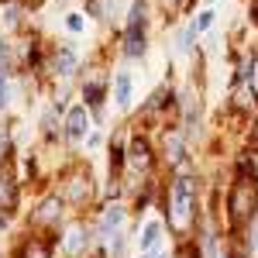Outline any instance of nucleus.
Wrapping results in <instances>:
<instances>
[{
	"label": "nucleus",
	"instance_id": "obj_1",
	"mask_svg": "<svg viewBox=\"0 0 258 258\" xmlns=\"http://www.w3.org/2000/svg\"><path fill=\"white\" fill-rule=\"evenodd\" d=\"M193 200H197V182L186 172H179L176 186H172V207H169L176 231H189V224H193Z\"/></svg>",
	"mask_w": 258,
	"mask_h": 258
},
{
	"label": "nucleus",
	"instance_id": "obj_9",
	"mask_svg": "<svg viewBox=\"0 0 258 258\" xmlns=\"http://www.w3.org/2000/svg\"><path fill=\"white\" fill-rule=\"evenodd\" d=\"M59 217H62V200H59V197L41 200V207H38V214H35V220H59Z\"/></svg>",
	"mask_w": 258,
	"mask_h": 258
},
{
	"label": "nucleus",
	"instance_id": "obj_30",
	"mask_svg": "<svg viewBox=\"0 0 258 258\" xmlns=\"http://www.w3.org/2000/svg\"><path fill=\"white\" fill-rule=\"evenodd\" d=\"M59 4H62V0H59Z\"/></svg>",
	"mask_w": 258,
	"mask_h": 258
},
{
	"label": "nucleus",
	"instance_id": "obj_29",
	"mask_svg": "<svg viewBox=\"0 0 258 258\" xmlns=\"http://www.w3.org/2000/svg\"><path fill=\"white\" fill-rule=\"evenodd\" d=\"M165 4H172V7H176V4H179V0H165Z\"/></svg>",
	"mask_w": 258,
	"mask_h": 258
},
{
	"label": "nucleus",
	"instance_id": "obj_2",
	"mask_svg": "<svg viewBox=\"0 0 258 258\" xmlns=\"http://www.w3.org/2000/svg\"><path fill=\"white\" fill-rule=\"evenodd\" d=\"M227 210H231V224L234 227H244L248 220H255L258 214V193L251 179H238L234 189H231V200H227Z\"/></svg>",
	"mask_w": 258,
	"mask_h": 258
},
{
	"label": "nucleus",
	"instance_id": "obj_28",
	"mask_svg": "<svg viewBox=\"0 0 258 258\" xmlns=\"http://www.w3.org/2000/svg\"><path fill=\"white\" fill-rule=\"evenodd\" d=\"M31 258H45V255H41V251H35V255H31Z\"/></svg>",
	"mask_w": 258,
	"mask_h": 258
},
{
	"label": "nucleus",
	"instance_id": "obj_20",
	"mask_svg": "<svg viewBox=\"0 0 258 258\" xmlns=\"http://www.w3.org/2000/svg\"><path fill=\"white\" fill-rule=\"evenodd\" d=\"M120 165H124V148L114 145V148H110V169H120Z\"/></svg>",
	"mask_w": 258,
	"mask_h": 258
},
{
	"label": "nucleus",
	"instance_id": "obj_11",
	"mask_svg": "<svg viewBox=\"0 0 258 258\" xmlns=\"http://www.w3.org/2000/svg\"><path fill=\"white\" fill-rule=\"evenodd\" d=\"M62 248H66V255H69V258H80L83 248H86V234H83V231H69Z\"/></svg>",
	"mask_w": 258,
	"mask_h": 258
},
{
	"label": "nucleus",
	"instance_id": "obj_24",
	"mask_svg": "<svg viewBox=\"0 0 258 258\" xmlns=\"http://www.w3.org/2000/svg\"><path fill=\"white\" fill-rule=\"evenodd\" d=\"M4 103H7V83H4V73H0V110H4Z\"/></svg>",
	"mask_w": 258,
	"mask_h": 258
},
{
	"label": "nucleus",
	"instance_id": "obj_12",
	"mask_svg": "<svg viewBox=\"0 0 258 258\" xmlns=\"http://www.w3.org/2000/svg\"><path fill=\"white\" fill-rule=\"evenodd\" d=\"M165 159L172 162V165L182 162V138H179V135H169V138H165Z\"/></svg>",
	"mask_w": 258,
	"mask_h": 258
},
{
	"label": "nucleus",
	"instance_id": "obj_13",
	"mask_svg": "<svg viewBox=\"0 0 258 258\" xmlns=\"http://www.w3.org/2000/svg\"><path fill=\"white\" fill-rule=\"evenodd\" d=\"M169 100H172V93H169V90H165V86H159V90H155V93H152V100H148V107H145V114H148V117H152V114H155V110H162V107H165V103H169Z\"/></svg>",
	"mask_w": 258,
	"mask_h": 258
},
{
	"label": "nucleus",
	"instance_id": "obj_7",
	"mask_svg": "<svg viewBox=\"0 0 258 258\" xmlns=\"http://www.w3.org/2000/svg\"><path fill=\"white\" fill-rule=\"evenodd\" d=\"M103 93H107V86H103L100 80H90L86 86H83V100H86V107L100 110V103H103Z\"/></svg>",
	"mask_w": 258,
	"mask_h": 258
},
{
	"label": "nucleus",
	"instance_id": "obj_26",
	"mask_svg": "<svg viewBox=\"0 0 258 258\" xmlns=\"http://www.w3.org/2000/svg\"><path fill=\"white\" fill-rule=\"evenodd\" d=\"M7 62V45H4V35H0V66Z\"/></svg>",
	"mask_w": 258,
	"mask_h": 258
},
{
	"label": "nucleus",
	"instance_id": "obj_27",
	"mask_svg": "<svg viewBox=\"0 0 258 258\" xmlns=\"http://www.w3.org/2000/svg\"><path fill=\"white\" fill-rule=\"evenodd\" d=\"M255 145H258V120H255Z\"/></svg>",
	"mask_w": 258,
	"mask_h": 258
},
{
	"label": "nucleus",
	"instance_id": "obj_21",
	"mask_svg": "<svg viewBox=\"0 0 258 258\" xmlns=\"http://www.w3.org/2000/svg\"><path fill=\"white\" fill-rule=\"evenodd\" d=\"M248 83H251V93H255V100H258V55L251 59V73H248Z\"/></svg>",
	"mask_w": 258,
	"mask_h": 258
},
{
	"label": "nucleus",
	"instance_id": "obj_5",
	"mask_svg": "<svg viewBox=\"0 0 258 258\" xmlns=\"http://www.w3.org/2000/svg\"><path fill=\"white\" fill-rule=\"evenodd\" d=\"M86 127H90L86 103H76V107L69 110V117H66V135H69V138H83V135H86Z\"/></svg>",
	"mask_w": 258,
	"mask_h": 258
},
{
	"label": "nucleus",
	"instance_id": "obj_25",
	"mask_svg": "<svg viewBox=\"0 0 258 258\" xmlns=\"http://www.w3.org/2000/svg\"><path fill=\"white\" fill-rule=\"evenodd\" d=\"M83 28V18H76V14H69V31H80Z\"/></svg>",
	"mask_w": 258,
	"mask_h": 258
},
{
	"label": "nucleus",
	"instance_id": "obj_14",
	"mask_svg": "<svg viewBox=\"0 0 258 258\" xmlns=\"http://www.w3.org/2000/svg\"><path fill=\"white\" fill-rule=\"evenodd\" d=\"M120 220H124V210H120V207H110V210L103 214V224H100V227H103V234L117 231V227H120Z\"/></svg>",
	"mask_w": 258,
	"mask_h": 258
},
{
	"label": "nucleus",
	"instance_id": "obj_6",
	"mask_svg": "<svg viewBox=\"0 0 258 258\" xmlns=\"http://www.w3.org/2000/svg\"><path fill=\"white\" fill-rule=\"evenodd\" d=\"M127 155H131V165H135L138 172H145V169L152 165V145H148L145 138H135V141H131V152H127Z\"/></svg>",
	"mask_w": 258,
	"mask_h": 258
},
{
	"label": "nucleus",
	"instance_id": "obj_19",
	"mask_svg": "<svg viewBox=\"0 0 258 258\" xmlns=\"http://www.w3.org/2000/svg\"><path fill=\"white\" fill-rule=\"evenodd\" d=\"M18 14H21V11H18V7H14V4H7V7L0 11V18L7 21V28H14V24H18Z\"/></svg>",
	"mask_w": 258,
	"mask_h": 258
},
{
	"label": "nucleus",
	"instance_id": "obj_23",
	"mask_svg": "<svg viewBox=\"0 0 258 258\" xmlns=\"http://www.w3.org/2000/svg\"><path fill=\"white\" fill-rule=\"evenodd\" d=\"M248 18H251V24H258V0L248 4Z\"/></svg>",
	"mask_w": 258,
	"mask_h": 258
},
{
	"label": "nucleus",
	"instance_id": "obj_8",
	"mask_svg": "<svg viewBox=\"0 0 258 258\" xmlns=\"http://www.w3.org/2000/svg\"><path fill=\"white\" fill-rule=\"evenodd\" d=\"M18 203V186L11 176H0V210H11Z\"/></svg>",
	"mask_w": 258,
	"mask_h": 258
},
{
	"label": "nucleus",
	"instance_id": "obj_15",
	"mask_svg": "<svg viewBox=\"0 0 258 258\" xmlns=\"http://www.w3.org/2000/svg\"><path fill=\"white\" fill-rule=\"evenodd\" d=\"M197 21H193V24H189V28H186V31H182V38H179V48H182V52H193V41H197Z\"/></svg>",
	"mask_w": 258,
	"mask_h": 258
},
{
	"label": "nucleus",
	"instance_id": "obj_18",
	"mask_svg": "<svg viewBox=\"0 0 258 258\" xmlns=\"http://www.w3.org/2000/svg\"><path fill=\"white\" fill-rule=\"evenodd\" d=\"M69 200H86V186H83V179H73V182H69Z\"/></svg>",
	"mask_w": 258,
	"mask_h": 258
},
{
	"label": "nucleus",
	"instance_id": "obj_22",
	"mask_svg": "<svg viewBox=\"0 0 258 258\" xmlns=\"http://www.w3.org/2000/svg\"><path fill=\"white\" fill-rule=\"evenodd\" d=\"M210 24H214V11H203V14L197 18V31H207Z\"/></svg>",
	"mask_w": 258,
	"mask_h": 258
},
{
	"label": "nucleus",
	"instance_id": "obj_17",
	"mask_svg": "<svg viewBox=\"0 0 258 258\" xmlns=\"http://www.w3.org/2000/svg\"><path fill=\"white\" fill-rule=\"evenodd\" d=\"M7 155H11V131L0 124V162L7 159Z\"/></svg>",
	"mask_w": 258,
	"mask_h": 258
},
{
	"label": "nucleus",
	"instance_id": "obj_4",
	"mask_svg": "<svg viewBox=\"0 0 258 258\" xmlns=\"http://www.w3.org/2000/svg\"><path fill=\"white\" fill-rule=\"evenodd\" d=\"M76 66H80L76 48H73V45H59V52H55V59H52L55 76H73V73H76Z\"/></svg>",
	"mask_w": 258,
	"mask_h": 258
},
{
	"label": "nucleus",
	"instance_id": "obj_3",
	"mask_svg": "<svg viewBox=\"0 0 258 258\" xmlns=\"http://www.w3.org/2000/svg\"><path fill=\"white\" fill-rule=\"evenodd\" d=\"M141 52H145V4L135 0L127 14V28H124V55L138 59Z\"/></svg>",
	"mask_w": 258,
	"mask_h": 258
},
{
	"label": "nucleus",
	"instance_id": "obj_10",
	"mask_svg": "<svg viewBox=\"0 0 258 258\" xmlns=\"http://www.w3.org/2000/svg\"><path fill=\"white\" fill-rule=\"evenodd\" d=\"M114 100H117L120 107L131 103V76L127 73H117V80H114Z\"/></svg>",
	"mask_w": 258,
	"mask_h": 258
},
{
	"label": "nucleus",
	"instance_id": "obj_16",
	"mask_svg": "<svg viewBox=\"0 0 258 258\" xmlns=\"http://www.w3.org/2000/svg\"><path fill=\"white\" fill-rule=\"evenodd\" d=\"M159 231H162L159 224H148V227H145V238H141V248H145V251L159 244Z\"/></svg>",
	"mask_w": 258,
	"mask_h": 258
}]
</instances>
